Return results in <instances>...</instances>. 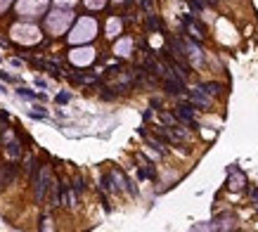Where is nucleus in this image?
<instances>
[{"label":"nucleus","instance_id":"f257e3e1","mask_svg":"<svg viewBox=\"0 0 258 232\" xmlns=\"http://www.w3.org/2000/svg\"><path fill=\"white\" fill-rule=\"evenodd\" d=\"M176 116L180 119V123H187V126H192V128H197V123H194L197 107H194L192 102H182V104H178V107H176Z\"/></svg>","mask_w":258,"mask_h":232},{"label":"nucleus","instance_id":"f03ea898","mask_svg":"<svg viewBox=\"0 0 258 232\" xmlns=\"http://www.w3.org/2000/svg\"><path fill=\"white\" fill-rule=\"evenodd\" d=\"M190 95V102L194 104V107H199V109H211V95H206L202 88H194V90H190L187 93Z\"/></svg>","mask_w":258,"mask_h":232},{"label":"nucleus","instance_id":"7ed1b4c3","mask_svg":"<svg viewBox=\"0 0 258 232\" xmlns=\"http://www.w3.org/2000/svg\"><path fill=\"white\" fill-rule=\"evenodd\" d=\"M14 178H17V166H14V164L0 166V190H2V187H7V185H12Z\"/></svg>","mask_w":258,"mask_h":232},{"label":"nucleus","instance_id":"20e7f679","mask_svg":"<svg viewBox=\"0 0 258 232\" xmlns=\"http://www.w3.org/2000/svg\"><path fill=\"white\" fill-rule=\"evenodd\" d=\"M5 154H7L10 159H19V156H22V145H19L17 140H10V142L5 145Z\"/></svg>","mask_w":258,"mask_h":232},{"label":"nucleus","instance_id":"39448f33","mask_svg":"<svg viewBox=\"0 0 258 232\" xmlns=\"http://www.w3.org/2000/svg\"><path fill=\"white\" fill-rule=\"evenodd\" d=\"M202 90H204L206 95H211V97L220 95V85H218V83H204V85H202Z\"/></svg>","mask_w":258,"mask_h":232},{"label":"nucleus","instance_id":"423d86ee","mask_svg":"<svg viewBox=\"0 0 258 232\" xmlns=\"http://www.w3.org/2000/svg\"><path fill=\"white\" fill-rule=\"evenodd\" d=\"M156 28H161V22L156 19V14H147V31H156Z\"/></svg>","mask_w":258,"mask_h":232},{"label":"nucleus","instance_id":"0eeeda50","mask_svg":"<svg viewBox=\"0 0 258 232\" xmlns=\"http://www.w3.org/2000/svg\"><path fill=\"white\" fill-rule=\"evenodd\" d=\"M36 168H38V166H36V159H33L31 154H28L26 159H24V171H26V173H31V176H33V171H36Z\"/></svg>","mask_w":258,"mask_h":232},{"label":"nucleus","instance_id":"6e6552de","mask_svg":"<svg viewBox=\"0 0 258 232\" xmlns=\"http://www.w3.org/2000/svg\"><path fill=\"white\" fill-rule=\"evenodd\" d=\"M17 95L24 97V100H38V97H41V95H36V93H31L28 88H19V90H17Z\"/></svg>","mask_w":258,"mask_h":232},{"label":"nucleus","instance_id":"1a4fd4ad","mask_svg":"<svg viewBox=\"0 0 258 232\" xmlns=\"http://www.w3.org/2000/svg\"><path fill=\"white\" fill-rule=\"evenodd\" d=\"M190 2V7H192V12L194 14H199L202 12V7H204V0H187Z\"/></svg>","mask_w":258,"mask_h":232},{"label":"nucleus","instance_id":"9d476101","mask_svg":"<svg viewBox=\"0 0 258 232\" xmlns=\"http://www.w3.org/2000/svg\"><path fill=\"white\" fill-rule=\"evenodd\" d=\"M81 190H83V180L76 178V180H74V192H81Z\"/></svg>","mask_w":258,"mask_h":232},{"label":"nucleus","instance_id":"9b49d317","mask_svg":"<svg viewBox=\"0 0 258 232\" xmlns=\"http://www.w3.org/2000/svg\"><path fill=\"white\" fill-rule=\"evenodd\" d=\"M69 102V93H62V95H57V104H64Z\"/></svg>","mask_w":258,"mask_h":232},{"label":"nucleus","instance_id":"f8f14e48","mask_svg":"<svg viewBox=\"0 0 258 232\" xmlns=\"http://www.w3.org/2000/svg\"><path fill=\"white\" fill-rule=\"evenodd\" d=\"M0 81H7V83H12V81H14V76H10V74H5V71H0Z\"/></svg>","mask_w":258,"mask_h":232},{"label":"nucleus","instance_id":"ddd939ff","mask_svg":"<svg viewBox=\"0 0 258 232\" xmlns=\"http://www.w3.org/2000/svg\"><path fill=\"white\" fill-rule=\"evenodd\" d=\"M249 194H251V199H254V204H258V190H249Z\"/></svg>","mask_w":258,"mask_h":232},{"label":"nucleus","instance_id":"4468645a","mask_svg":"<svg viewBox=\"0 0 258 232\" xmlns=\"http://www.w3.org/2000/svg\"><path fill=\"white\" fill-rule=\"evenodd\" d=\"M142 119H145V121H150V119H152V109L145 111V114H142Z\"/></svg>","mask_w":258,"mask_h":232},{"label":"nucleus","instance_id":"2eb2a0df","mask_svg":"<svg viewBox=\"0 0 258 232\" xmlns=\"http://www.w3.org/2000/svg\"><path fill=\"white\" fill-rule=\"evenodd\" d=\"M2 130H7V128H5V123L0 121V133H2Z\"/></svg>","mask_w":258,"mask_h":232},{"label":"nucleus","instance_id":"dca6fc26","mask_svg":"<svg viewBox=\"0 0 258 232\" xmlns=\"http://www.w3.org/2000/svg\"><path fill=\"white\" fill-rule=\"evenodd\" d=\"M204 2H208V5H216L218 0H204Z\"/></svg>","mask_w":258,"mask_h":232}]
</instances>
